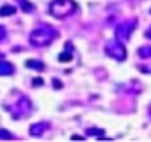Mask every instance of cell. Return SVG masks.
Segmentation results:
<instances>
[{"mask_svg":"<svg viewBox=\"0 0 151 142\" xmlns=\"http://www.w3.org/2000/svg\"><path fill=\"white\" fill-rule=\"evenodd\" d=\"M135 27H137V20H126V22H123L121 25L116 27V39H119L121 43L128 41L132 37V32H133Z\"/></svg>","mask_w":151,"mask_h":142,"instance_id":"277c9868","label":"cell"},{"mask_svg":"<svg viewBox=\"0 0 151 142\" xmlns=\"http://www.w3.org/2000/svg\"><path fill=\"white\" fill-rule=\"evenodd\" d=\"M4 37H6V29H4L2 25H0V41H2Z\"/></svg>","mask_w":151,"mask_h":142,"instance_id":"5bb4252c","label":"cell"},{"mask_svg":"<svg viewBox=\"0 0 151 142\" xmlns=\"http://www.w3.org/2000/svg\"><path fill=\"white\" fill-rule=\"evenodd\" d=\"M146 37H147V39H151V27L146 30Z\"/></svg>","mask_w":151,"mask_h":142,"instance_id":"2e32d148","label":"cell"},{"mask_svg":"<svg viewBox=\"0 0 151 142\" xmlns=\"http://www.w3.org/2000/svg\"><path fill=\"white\" fill-rule=\"evenodd\" d=\"M4 108H6V110H9V112H11V115H13L14 119H23V117H27V115L30 114V101H29V98H27V96L20 94V101H14V105L6 103V105H4Z\"/></svg>","mask_w":151,"mask_h":142,"instance_id":"3957f363","label":"cell"},{"mask_svg":"<svg viewBox=\"0 0 151 142\" xmlns=\"http://www.w3.org/2000/svg\"><path fill=\"white\" fill-rule=\"evenodd\" d=\"M0 138H14V137L9 135V133H6V130H0Z\"/></svg>","mask_w":151,"mask_h":142,"instance_id":"4fadbf2b","label":"cell"},{"mask_svg":"<svg viewBox=\"0 0 151 142\" xmlns=\"http://www.w3.org/2000/svg\"><path fill=\"white\" fill-rule=\"evenodd\" d=\"M149 115H151V107H149Z\"/></svg>","mask_w":151,"mask_h":142,"instance_id":"e0dca14e","label":"cell"},{"mask_svg":"<svg viewBox=\"0 0 151 142\" xmlns=\"http://www.w3.org/2000/svg\"><path fill=\"white\" fill-rule=\"evenodd\" d=\"M14 66L7 60H0V77H11L14 73Z\"/></svg>","mask_w":151,"mask_h":142,"instance_id":"52a82bcc","label":"cell"},{"mask_svg":"<svg viewBox=\"0 0 151 142\" xmlns=\"http://www.w3.org/2000/svg\"><path fill=\"white\" fill-rule=\"evenodd\" d=\"M53 85H55V87H57V89H59V87H62V84H60V82H59V80H57V78H55V80H53Z\"/></svg>","mask_w":151,"mask_h":142,"instance_id":"9a60e30c","label":"cell"},{"mask_svg":"<svg viewBox=\"0 0 151 142\" xmlns=\"http://www.w3.org/2000/svg\"><path fill=\"white\" fill-rule=\"evenodd\" d=\"M50 128V124L48 123H45V121H41V123H36V124H32L30 126V135H34V137H39V135H43V131H46Z\"/></svg>","mask_w":151,"mask_h":142,"instance_id":"8992f818","label":"cell"},{"mask_svg":"<svg viewBox=\"0 0 151 142\" xmlns=\"http://www.w3.org/2000/svg\"><path fill=\"white\" fill-rule=\"evenodd\" d=\"M105 53H107L109 57L116 59V60H124V59H126V48H124V44H123L119 39L110 41V43L105 46Z\"/></svg>","mask_w":151,"mask_h":142,"instance_id":"5b68a950","label":"cell"},{"mask_svg":"<svg viewBox=\"0 0 151 142\" xmlns=\"http://www.w3.org/2000/svg\"><path fill=\"white\" fill-rule=\"evenodd\" d=\"M50 14L57 20H64L68 16H71L77 11V2L75 0H53L48 7Z\"/></svg>","mask_w":151,"mask_h":142,"instance_id":"7a4b0ae2","label":"cell"},{"mask_svg":"<svg viewBox=\"0 0 151 142\" xmlns=\"http://www.w3.org/2000/svg\"><path fill=\"white\" fill-rule=\"evenodd\" d=\"M14 13H16V7H14V6H9V4H7V6H2V7H0V16H2V18H4V16H11V14H14Z\"/></svg>","mask_w":151,"mask_h":142,"instance_id":"30bf717a","label":"cell"},{"mask_svg":"<svg viewBox=\"0 0 151 142\" xmlns=\"http://www.w3.org/2000/svg\"><path fill=\"white\" fill-rule=\"evenodd\" d=\"M57 36H59V34H57V30H55L53 27L41 23V25H37V27L30 32L29 41H30V44H34L36 48H43V46H48L50 43H53V39H55Z\"/></svg>","mask_w":151,"mask_h":142,"instance_id":"6da1fadb","label":"cell"},{"mask_svg":"<svg viewBox=\"0 0 151 142\" xmlns=\"http://www.w3.org/2000/svg\"><path fill=\"white\" fill-rule=\"evenodd\" d=\"M20 6H22V9L25 11V13H30L34 7L32 6H29V2H27V0H20Z\"/></svg>","mask_w":151,"mask_h":142,"instance_id":"7c38bea8","label":"cell"},{"mask_svg":"<svg viewBox=\"0 0 151 142\" xmlns=\"http://www.w3.org/2000/svg\"><path fill=\"white\" fill-rule=\"evenodd\" d=\"M140 57H144V59H151V46H144V48H139V52H137Z\"/></svg>","mask_w":151,"mask_h":142,"instance_id":"8fae6325","label":"cell"},{"mask_svg":"<svg viewBox=\"0 0 151 142\" xmlns=\"http://www.w3.org/2000/svg\"><path fill=\"white\" fill-rule=\"evenodd\" d=\"M25 66H27V67H30V69H37V71H43V69H45V64H43L41 60H37V59L27 60V62H25Z\"/></svg>","mask_w":151,"mask_h":142,"instance_id":"9c48e42d","label":"cell"},{"mask_svg":"<svg viewBox=\"0 0 151 142\" xmlns=\"http://www.w3.org/2000/svg\"><path fill=\"white\" fill-rule=\"evenodd\" d=\"M73 59V46H71V43H66V50L59 55V60L60 62H69Z\"/></svg>","mask_w":151,"mask_h":142,"instance_id":"ba28073f","label":"cell"}]
</instances>
